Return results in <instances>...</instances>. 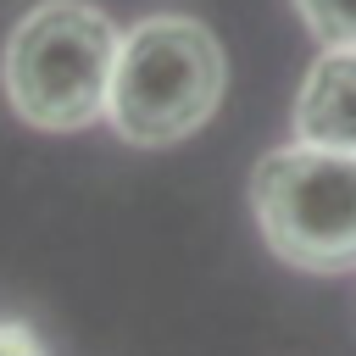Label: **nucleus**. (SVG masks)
I'll use <instances>...</instances> for the list:
<instances>
[{
    "label": "nucleus",
    "mask_w": 356,
    "mask_h": 356,
    "mask_svg": "<svg viewBox=\"0 0 356 356\" xmlns=\"http://www.w3.org/2000/svg\"><path fill=\"white\" fill-rule=\"evenodd\" d=\"M0 356H44V345H39V334L28 323L0 317Z\"/></svg>",
    "instance_id": "6"
},
{
    "label": "nucleus",
    "mask_w": 356,
    "mask_h": 356,
    "mask_svg": "<svg viewBox=\"0 0 356 356\" xmlns=\"http://www.w3.org/2000/svg\"><path fill=\"white\" fill-rule=\"evenodd\" d=\"M250 211L278 261L300 273L356 267V156L328 145H278L250 172Z\"/></svg>",
    "instance_id": "3"
},
{
    "label": "nucleus",
    "mask_w": 356,
    "mask_h": 356,
    "mask_svg": "<svg viewBox=\"0 0 356 356\" xmlns=\"http://www.w3.org/2000/svg\"><path fill=\"white\" fill-rule=\"evenodd\" d=\"M295 11L323 44H356V0H295Z\"/></svg>",
    "instance_id": "5"
},
{
    "label": "nucleus",
    "mask_w": 356,
    "mask_h": 356,
    "mask_svg": "<svg viewBox=\"0 0 356 356\" xmlns=\"http://www.w3.org/2000/svg\"><path fill=\"white\" fill-rule=\"evenodd\" d=\"M122 56L117 22L89 0H39L6 39V100L39 134H78L106 117Z\"/></svg>",
    "instance_id": "1"
},
{
    "label": "nucleus",
    "mask_w": 356,
    "mask_h": 356,
    "mask_svg": "<svg viewBox=\"0 0 356 356\" xmlns=\"http://www.w3.org/2000/svg\"><path fill=\"white\" fill-rule=\"evenodd\" d=\"M228 89L222 44L195 17H145L122 33L106 122L122 145L161 150L211 122Z\"/></svg>",
    "instance_id": "2"
},
{
    "label": "nucleus",
    "mask_w": 356,
    "mask_h": 356,
    "mask_svg": "<svg viewBox=\"0 0 356 356\" xmlns=\"http://www.w3.org/2000/svg\"><path fill=\"white\" fill-rule=\"evenodd\" d=\"M295 139L356 156V44H323L295 95Z\"/></svg>",
    "instance_id": "4"
}]
</instances>
